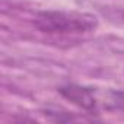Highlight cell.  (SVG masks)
Returning <instances> with one entry per match:
<instances>
[{
	"instance_id": "obj_1",
	"label": "cell",
	"mask_w": 124,
	"mask_h": 124,
	"mask_svg": "<svg viewBox=\"0 0 124 124\" xmlns=\"http://www.w3.org/2000/svg\"><path fill=\"white\" fill-rule=\"evenodd\" d=\"M35 26L45 34H85L98 26L96 16L78 10H45L34 21Z\"/></svg>"
},
{
	"instance_id": "obj_2",
	"label": "cell",
	"mask_w": 124,
	"mask_h": 124,
	"mask_svg": "<svg viewBox=\"0 0 124 124\" xmlns=\"http://www.w3.org/2000/svg\"><path fill=\"white\" fill-rule=\"evenodd\" d=\"M60 93L63 95L67 101L75 104L76 107L89 111V112H96L99 109V99L96 98L93 89L79 86V85H67L60 88Z\"/></svg>"
}]
</instances>
